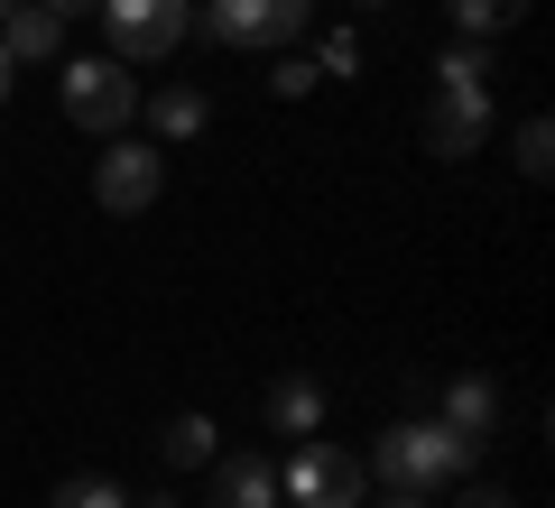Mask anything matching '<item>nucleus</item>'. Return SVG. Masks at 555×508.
<instances>
[{
  "mask_svg": "<svg viewBox=\"0 0 555 508\" xmlns=\"http://www.w3.org/2000/svg\"><path fill=\"white\" fill-rule=\"evenodd\" d=\"M259 416H269V434H287V444H306V434L324 426V389H315L306 370H287V379L269 389V407H259Z\"/></svg>",
  "mask_w": 555,
  "mask_h": 508,
  "instance_id": "nucleus-9",
  "label": "nucleus"
},
{
  "mask_svg": "<svg viewBox=\"0 0 555 508\" xmlns=\"http://www.w3.org/2000/svg\"><path fill=\"white\" fill-rule=\"evenodd\" d=\"M10 75H20V65H10V47H0V102H10Z\"/></svg>",
  "mask_w": 555,
  "mask_h": 508,
  "instance_id": "nucleus-22",
  "label": "nucleus"
},
{
  "mask_svg": "<svg viewBox=\"0 0 555 508\" xmlns=\"http://www.w3.org/2000/svg\"><path fill=\"white\" fill-rule=\"evenodd\" d=\"M130 112H139V83L120 75V56H75V65H65V120H75V130L120 139Z\"/></svg>",
  "mask_w": 555,
  "mask_h": 508,
  "instance_id": "nucleus-2",
  "label": "nucleus"
},
{
  "mask_svg": "<svg viewBox=\"0 0 555 508\" xmlns=\"http://www.w3.org/2000/svg\"><path fill=\"white\" fill-rule=\"evenodd\" d=\"M278 499L287 508H361V463L306 434V444L287 453V471H278Z\"/></svg>",
  "mask_w": 555,
  "mask_h": 508,
  "instance_id": "nucleus-3",
  "label": "nucleus"
},
{
  "mask_svg": "<svg viewBox=\"0 0 555 508\" xmlns=\"http://www.w3.org/2000/svg\"><path fill=\"white\" fill-rule=\"evenodd\" d=\"M149 120H158V139H195L204 120H214V102H204L195 83H167V93L149 102Z\"/></svg>",
  "mask_w": 555,
  "mask_h": 508,
  "instance_id": "nucleus-13",
  "label": "nucleus"
},
{
  "mask_svg": "<svg viewBox=\"0 0 555 508\" xmlns=\"http://www.w3.org/2000/svg\"><path fill=\"white\" fill-rule=\"evenodd\" d=\"M47 10H56V19H75V10H93V0H47Z\"/></svg>",
  "mask_w": 555,
  "mask_h": 508,
  "instance_id": "nucleus-21",
  "label": "nucleus"
},
{
  "mask_svg": "<svg viewBox=\"0 0 555 508\" xmlns=\"http://www.w3.org/2000/svg\"><path fill=\"white\" fill-rule=\"evenodd\" d=\"M463 508H509V490H473V499H463Z\"/></svg>",
  "mask_w": 555,
  "mask_h": 508,
  "instance_id": "nucleus-20",
  "label": "nucleus"
},
{
  "mask_svg": "<svg viewBox=\"0 0 555 508\" xmlns=\"http://www.w3.org/2000/svg\"><path fill=\"white\" fill-rule=\"evenodd\" d=\"M315 19V0H204V28L222 47H287Z\"/></svg>",
  "mask_w": 555,
  "mask_h": 508,
  "instance_id": "nucleus-4",
  "label": "nucleus"
},
{
  "mask_svg": "<svg viewBox=\"0 0 555 508\" xmlns=\"http://www.w3.org/2000/svg\"><path fill=\"white\" fill-rule=\"evenodd\" d=\"M56 508H130V490L102 471H75V481H56Z\"/></svg>",
  "mask_w": 555,
  "mask_h": 508,
  "instance_id": "nucleus-16",
  "label": "nucleus"
},
{
  "mask_svg": "<svg viewBox=\"0 0 555 508\" xmlns=\"http://www.w3.org/2000/svg\"><path fill=\"white\" fill-rule=\"evenodd\" d=\"M389 508H426V490H398V499H389Z\"/></svg>",
  "mask_w": 555,
  "mask_h": 508,
  "instance_id": "nucleus-23",
  "label": "nucleus"
},
{
  "mask_svg": "<svg viewBox=\"0 0 555 508\" xmlns=\"http://www.w3.org/2000/svg\"><path fill=\"white\" fill-rule=\"evenodd\" d=\"M214 508H278V463L269 453H232L214 471Z\"/></svg>",
  "mask_w": 555,
  "mask_h": 508,
  "instance_id": "nucleus-10",
  "label": "nucleus"
},
{
  "mask_svg": "<svg viewBox=\"0 0 555 508\" xmlns=\"http://www.w3.org/2000/svg\"><path fill=\"white\" fill-rule=\"evenodd\" d=\"M214 416H167V434H158V453H167V471H195V463H214Z\"/></svg>",
  "mask_w": 555,
  "mask_h": 508,
  "instance_id": "nucleus-12",
  "label": "nucleus"
},
{
  "mask_svg": "<svg viewBox=\"0 0 555 508\" xmlns=\"http://www.w3.org/2000/svg\"><path fill=\"white\" fill-rule=\"evenodd\" d=\"M491 139V93H436L426 102V148L436 157H473Z\"/></svg>",
  "mask_w": 555,
  "mask_h": 508,
  "instance_id": "nucleus-7",
  "label": "nucleus"
},
{
  "mask_svg": "<svg viewBox=\"0 0 555 508\" xmlns=\"http://www.w3.org/2000/svg\"><path fill=\"white\" fill-rule=\"evenodd\" d=\"M444 426L481 453V444L500 434V389H491V379H454V389H444Z\"/></svg>",
  "mask_w": 555,
  "mask_h": 508,
  "instance_id": "nucleus-11",
  "label": "nucleus"
},
{
  "mask_svg": "<svg viewBox=\"0 0 555 508\" xmlns=\"http://www.w3.org/2000/svg\"><path fill=\"white\" fill-rule=\"evenodd\" d=\"M436 93H491V56H481V38H463V47L436 56Z\"/></svg>",
  "mask_w": 555,
  "mask_h": 508,
  "instance_id": "nucleus-14",
  "label": "nucleus"
},
{
  "mask_svg": "<svg viewBox=\"0 0 555 508\" xmlns=\"http://www.w3.org/2000/svg\"><path fill=\"white\" fill-rule=\"evenodd\" d=\"M371 471H379L389 490H444V481L473 471V444H463L444 416H426V426L408 416V426H389V434L371 444Z\"/></svg>",
  "mask_w": 555,
  "mask_h": 508,
  "instance_id": "nucleus-1",
  "label": "nucleus"
},
{
  "mask_svg": "<svg viewBox=\"0 0 555 508\" xmlns=\"http://www.w3.org/2000/svg\"><path fill=\"white\" fill-rule=\"evenodd\" d=\"M324 75H361V38H352V28H334V38H324Z\"/></svg>",
  "mask_w": 555,
  "mask_h": 508,
  "instance_id": "nucleus-19",
  "label": "nucleus"
},
{
  "mask_svg": "<svg viewBox=\"0 0 555 508\" xmlns=\"http://www.w3.org/2000/svg\"><path fill=\"white\" fill-rule=\"evenodd\" d=\"M315 83H324V65H315V56H278L269 93H287V102H297V93H315Z\"/></svg>",
  "mask_w": 555,
  "mask_h": 508,
  "instance_id": "nucleus-17",
  "label": "nucleus"
},
{
  "mask_svg": "<svg viewBox=\"0 0 555 508\" xmlns=\"http://www.w3.org/2000/svg\"><path fill=\"white\" fill-rule=\"evenodd\" d=\"M518 167H528V177H546V167H555V130H546V120L518 130Z\"/></svg>",
  "mask_w": 555,
  "mask_h": 508,
  "instance_id": "nucleus-18",
  "label": "nucleus"
},
{
  "mask_svg": "<svg viewBox=\"0 0 555 508\" xmlns=\"http://www.w3.org/2000/svg\"><path fill=\"white\" fill-rule=\"evenodd\" d=\"M0 10H10V0H0Z\"/></svg>",
  "mask_w": 555,
  "mask_h": 508,
  "instance_id": "nucleus-24",
  "label": "nucleus"
},
{
  "mask_svg": "<svg viewBox=\"0 0 555 508\" xmlns=\"http://www.w3.org/2000/svg\"><path fill=\"white\" fill-rule=\"evenodd\" d=\"M518 19H528V0H454L463 38H491V28H518Z\"/></svg>",
  "mask_w": 555,
  "mask_h": 508,
  "instance_id": "nucleus-15",
  "label": "nucleus"
},
{
  "mask_svg": "<svg viewBox=\"0 0 555 508\" xmlns=\"http://www.w3.org/2000/svg\"><path fill=\"white\" fill-rule=\"evenodd\" d=\"M112 28V56H167L185 38V0H93Z\"/></svg>",
  "mask_w": 555,
  "mask_h": 508,
  "instance_id": "nucleus-5",
  "label": "nucleus"
},
{
  "mask_svg": "<svg viewBox=\"0 0 555 508\" xmlns=\"http://www.w3.org/2000/svg\"><path fill=\"white\" fill-rule=\"evenodd\" d=\"M158 185H167V167H158V148H139V139L102 148V167H93L102 213H149V204H158Z\"/></svg>",
  "mask_w": 555,
  "mask_h": 508,
  "instance_id": "nucleus-6",
  "label": "nucleus"
},
{
  "mask_svg": "<svg viewBox=\"0 0 555 508\" xmlns=\"http://www.w3.org/2000/svg\"><path fill=\"white\" fill-rule=\"evenodd\" d=\"M56 38H65V19L47 10V0H10V10H0V47H10V65L56 56Z\"/></svg>",
  "mask_w": 555,
  "mask_h": 508,
  "instance_id": "nucleus-8",
  "label": "nucleus"
}]
</instances>
